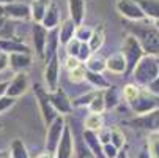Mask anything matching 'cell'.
I'll list each match as a JSON object with an SVG mask.
<instances>
[{
    "label": "cell",
    "mask_w": 159,
    "mask_h": 158,
    "mask_svg": "<svg viewBox=\"0 0 159 158\" xmlns=\"http://www.w3.org/2000/svg\"><path fill=\"white\" fill-rule=\"evenodd\" d=\"M125 26L132 36L137 38L147 55H159V29L154 26V22L151 24L147 19L135 22L128 21Z\"/></svg>",
    "instance_id": "1"
},
{
    "label": "cell",
    "mask_w": 159,
    "mask_h": 158,
    "mask_svg": "<svg viewBox=\"0 0 159 158\" xmlns=\"http://www.w3.org/2000/svg\"><path fill=\"white\" fill-rule=\"evenodd\" d=\"M131 76L139 87H150L159 76V55H145Z\"/></svg>",
    "instance_id": "2"
},
{
    "label": "cell",
    "mask_w": 159,
    "mask_h": 158,
    "mask_svg": "<svg viewBox=\"0 0 159 158\" xmlns=\"http://www.w3.org/2000/svg\"><path fill=\"white\" fill-rule=\"evenodd\" d=\"M33 92H35V97L38 100V106H39V112H41V117H43V122L44 125L51 127L54 123V120L58 117V112L55 111V108L52 106L51 103V98H49V90H46L41 84H35L33 87Z\"/></svg>",
    "instance_id": "3"
},
{
    "label": "cell",
    "mask_w": 159,
    "mask_h": 158,
    "mask_svg": "<svg viewBox=\"0 0 159 158\" xmlns=\"http://www.w3.org/2000/svg\"><path fill=\"white\" fill-rule=\"evenodd\" d=\"M121 54L125 55L126 59V63H128V74H132V71L135 70V66L139 65V62L147 55L145 51L142 49L140 43L137 41V38L132 36V35H128L125 43H123V49H121Z\"/></svg>",
    "instance_id": "4"
},
{
    "label": "cell",
    "mask_w": 159,
    "mask_h": 158,
    "mask_svg": "<svg viewBox=\"0 0 159 158\" xmlns=\"http://www.w3.org/2000/svg\"><path fill=\"white\" fill-rule=\"evenodd\" d=\"M129 106L137 116L148 114V112L159 109V95L153 93L150 89H140L139 97L132 103H129Z\"/></svg>",
    "instance_id": "5"
},
{
    "label": "cell",
    "mask_w": 159,
    "mask_h": 158,
    "mask_svg": "<svg viewBox=\"0 0 159 158\" xmlns=\"http://www.w3.org/2000/svg\"><path fill=\"white\" fill-rule=\"evenodd\" d=\"M65 127H66V122H65L63 116H58L54 120V123L51 127H48V133H46V152L55 155L57 147H58V144L61 141V136H63Z\"/></svg>",
    "instance_id": "6"
},
{
    "label": "cell",
    "mask_w": 159,
    "mask_h": 158,
    "mask_svg": "<svg viewBox=\"0 0 159 158\" xmlns=\"http://www.w3.org/2000/svg\"><path fill=\"white\" fill-rule=\"evenodd\" d=\"M0 16L7 19H17V21H27L32 19V10L25 3L19 2H10L0 5Z\"/></svg>",
    "instance_id": "7"
},
{
    "label": "cell",
    "mask_w": 159,
    "mask_h": 158,
    "mask_svg": "<svg viewBox=\"0 0 159 158\" xmlns=\"http://www.w3.org/2000/svg\"><path fill=\"white\" fill-rule=\"evenodd\" d=\"M44 81L49 92H55L58 89V81H60V59L58 54H54L48 62L46 68H44Z\"/></svg>",
    "instance_id": "8"
},
{
    "label": "cell",
    "mask_w": 159,
    "mask_h": 158,
    "mask_svg": "<svg viewBox=\"0 0 159 158\" xmlns=\"http://www.w3.org/2000/svg\"><path fill=\"white\" fill-rule=\"evenodd\" d=\"M117 11L128 21L135 22V21H145V14L139 3L135 0H118L117 2Z\"/></svg>",
    "instance_id": "9"
},
{
    "label": "cell",
    "mask_w": 159,
    "mask_h": 158,
    "mask_svg": "<svg viewBox=\"0 0 159 158\" xmlns=\"http://www.w3.org/2000/svg\"><path fill=\"white\" fill-rule=\"evenodd\" d=\"M129 125L140 128V130H148L151 133H159V109L148 112L143 116H137L129 122Z\"/></svg>",
    "instance_id": "10"
},
{
    "label": "cell",
    "mask_w": 159,
    "mask_h": 158,
    "mask_svg": "<svg viewBox=\"0 0 159 158\" xmlns=\"http://www.w3.org/2000/svg\"><path fill=\"white\" fill-rule=\"evenodd\" d=\"M49 98H51V103L52 106L55 108V111L58 112L60 116H66L70 114V112L73 111V101L68 98V95L63 92V90L58 87L55 92H49Z\"/></svg>",
    "instance_id": "11"
},
{
    "label": "cell",
    "mask_w": 159,
    "mask_h": 158,
    "mask_svg": "<svg viewBox=\"0 0 159 158\" xmlns=\"http://www.w3.org/2000/svg\"><path fill=\"white\" fill-rule=\"evenodd\" d=\"M73 155H74V138H73L71 127L66 123L61 141L55 152V158H73Z\"/></svg>",
    "instance_id": "12"
},
{
    "label": "cell",
    "mask_w": 159,
    "mask_h": 158,
    "mask_svg": "<svg viewBox=\"0 0 159 158\" xmlns=\"http://www.w3.org/2000/svg\"><path fill=\"white\" fill-rule=\"evenodd\" d=\"M29 89V74L25 71L22 73H16L13 81L10 82L8 85V90H7V95L11 97V98H17V97H22Z\"/></svg>",
    "instance_id": "13"
},
{
    "label": "cell",
    "mask_w": 159,
    "mask_h": 158,
    "mask_svg": "<svg viewBox=\"0 0 159 158\" xmlns=\"http://www.w3.org/2000/svg\"><path fill=\"white\" fill-rule=\"evenodd\" d=\"M48 41H49L48 29L43 24H35L33 26V46H35V52L38 57H44L46 48H48Z\"/></svg>",
    "instance_id": "14"
},
{
    "label": "cell",
    "mask_w": 159,
    "mask_h": 158,
    "mask_svg": "<svg viewBox=\"0 0 159 158\" xmlns=\"http://www.w3.org/2000/svg\"><path fill=\"white\" fill-rule=\"evenodd\" d=\"M0 52H5L8 55L11 54H19V52H24V54H32L30 48L22 44L20 41L14 40V38H0Z\"/></svg>",
    "instance_id": "15"
},
{
    "label": "cell",
    "mask_w": 159,
    "mask_h": 158,
    "mask_svg": "<svg viewBox=\"0 0 159 158\" xmlns=\"http://www.w3.org/2000/svg\"><path fill=\"white\" fill-rule=\"evenodd\" d=\"M76 30H77V24L71 17H68L61 22L60 30H58V41L61 46H66L68 43L76 38Z\"/></svg>",
    "instance_id": "16"
},
{
    "label": "cell",
    "mask_w": 159,
    "mask_h": 158,
    "mask_svg": "<svg viewBox=\"0 0 159 158\" xmlns=\"http://www.w3.org/2000/svg\"><path fill=\"white\" fill-rule=\"evenodd\" d=\"M106 70L113 73V74H125L128 71V63L126 59L121 52H117L106 59Z\"/></svg>",
    "instance_id": "17"
},
{
    "label": "cell",
    "mask_w": 159,
    "mask_h": 158,
    "mask_svg": "<svg viewBox=\"0 0 159 158\" xmlns=\"http://www.w3.org/2000/svg\"><path fill=\"white\" fill-rule=\"evenodd\" d=\"M68 8H70V17L77 26H82L87 13V0H68Z\"/></svg>",
    "instance_id": "18"
},
{
    "label": "cell",
    "mask_w": 159,
    "mask_h": 158,
    "mask_svg": "<svg viewBox=\"0 0 159 158\" xmlns=\"http://www.w3.org/2000/svg\"><path fill=\"white\" fill-rule=\"evenodd\" d=\"M84 141H85V144L88 146V149L92 150L98 158H106V155H104V146H102V142L99 141L98 133L90 131V130H85V131H84Z\"/></svg>",
    "instance_id": "19"
},
{
    "label": "cell",
    "mask_w": 159,
    "mask_h": 158,
    "mask_svg": "<svg viewBox=\"0 0 159 158\" xmlns=\"http://www.w3.org/2000/svg\"><path fill=\"white\" fill-rule=\"evenodd\" d=\"M30 65H32V54L19 52V54H11L10 55V68L17 71V73L25 71Z\"/></svg>",
    "instance_id": "20"
},
{
    "label": "cell",
    "mask_w": 159,
    "mask_h": 158,
    "mask_svg": "<svg viewBox=\"0 0 159 158\" xmlns=\"http://www.w3.org/2000/svg\"><path fill=\"white\" fill-rule=\"evenodd\" d=\"M58 21H60V11H58V7L57 3L51 2L48 5V10H46V16H44L41 24L46 27L48 30H55L57 26H58Z\"/></svg>",
    "instance_id": "21"
},
{
    "label": "cell",
    "mask_w": 159,
    "mask_h": 158,
    "mask_svg": "<svg viewBox=\"0 0 159 158\" xmlns=\"http://www.w3.org/2000/svg\"><path fill=\"white\" fill-rule=\"evenodd\" d=\"M142 8L147 19H153L154 22L159 21V0H135Z\"/></svg>",
    "instance_id": "22"
},
{
    "label": "cell",
    "mask_w": 159,
    "mask_h": 158,
    "mask_svg": "<svg viewBox=\"0 0 159 158\" xmlns=\"http://www.w3.org/2000/svg\"><path fill=\"white\" fill-rule=\"evenodd\" d=\"M48 2L44 0H33L32 5H30V10H32V19L35 24H41L44 16H46V10H48Z\"/></svg>",
    "instance_id": "23"
},
{
    "label": "cell",
    "mask_w": 159,
    "mask_h": 158,
    "mask_svg": "<svg viewBox=\"0 0 159 158\" xmlns=\"http://www.w3.org/2000/svg\"><path fill=\"white\" fill-rule=\"evenodd\" d=\"M85 79L95 87V90H106L110 87V82L102 76V73H93V71H88L85 74Z\"/></svg>",
    "instance_id": "24"
},
{
    "label": "cell",
    "mask_w": 159,
    "mask_h": 158,
    "mask_svg": "<svg viewBox=\"0 0 159 158\" xmlns=\"http://www.w3.org/2000/svg\"><path fill=\"white\" fill-rule=\"evenodd\" d=\"M120 90L117 85H110L109 89L104 90V101H106V109H113L120 103Z\"/></svg>",
    "instance_id": "25"
},
{
    "label": "cell",
    "mask_w": 159,
    "mask_h": 158,
    "mask_svg": "<svg viewBox=\"0 0 159 158\" xmlns=\"http://www.w3.org/2000/svg\"><path fill=\"white\" fill-rule=\"evenodd\" d=\"M104 38H106L104 27H102V26H98V27L93 30V35H92V38H90V41H88L90 49H92L93 52L99 51V49H101V46L104 44Z\"/></svg>",
    "instance_id": "26"
},
{
    "label": "cell",
    "mask_w": 159,
    "mask_h": 158,
    "mask_svg": "<svg viewBox=\"0 0 159 158\" xmlns=\"http://www.w3.org/2000/svg\"><path fill=\"white\" fill-rule=\"evenodd\" d=\"M102 127H104V120H102V116L101 114H90L85 119V130L99 133L102 130Z\"/></svg>",
    "instance_id": "27"
},
{
    "label": "cell",
    "mask_w": 159,
    "mask_h": 158,
    "mask_svg": "<svg viewBox=\"0 0 159 158\" xmlns=\"http://www.w3.org/2000/svg\"><path fill=\"white\" fill-rule=\"evenodd\" d=\"M90 114H102L106 111V101H104V90H99L98 95L95 97V100L90 103L88 106Z\"/></svg>",
    "instance_id": "28"
},
{
    "label": "cell",
    "mask_w": 159,
    "mask_h": 158,
    "mask_svg": "<svg viewBox=\"0 0 159 158\" xmlns=\"http://www.w3.org/2000/svg\"><path fill=\"white\" fill-rule=\"evenodd\" d=\"M10 153L11 158H29V152L20 139H14L10 146Z\"/></svg>",
    "instance_id": "29"
},
{
    "label": "cell",
    "mask_w": 159,
    "mask_h": 158,
    "mask_svg": "<svg viewBox=\"0 0 159 158\" xmlns=\"http://www.w3.org/2000/svg\"><path fill=\"white\" fill-rule=\"evenodd\" d=\"M147 149L150 153V158H159V133H150Z\"/></svg>",
    "instance_id": "30"
},
{
    "label": "cell",
    "mask_w": 159,
    "mask_h": 158,
    "mask_svg": "<svg viewBox=\"0 0 159 158\" xmlns=\"http://www.w3.org/2000/svg\"><path fill=\"white\" fill-rule=\"evenodd\" d=\"M85 68L88 71H93V73H102L106 70V60L98 57V55H92V59H90L87 63H85Z\"/></svg>",
    "instance_id": "31"
},
{
    "label": "cell",
    "mask_w": 159,
    "mask_h": 158,
    "mask_svg": "<svg viewBox=\"0 0 159 158\" xmlns=\"http://www.w3.org/2000/svg\"><path fill=\"white\" fill-rule=\"evenodd\" d=\"M110 144H113L118 150H121L123 146L126 144V136L120 128H112L110 130Z\"/></svg>",
    "instance_id": "32"
},
{
    "label": "cell",
    "mask_w": 159,
    "mask_h": 158,
    "mask_svg": "<svg viewBox=\"0 0 159 158\" xmlns=\"http://www.w3.org/2000/svg\"><path fill=\"white\" fill-rule=\"evenodd\" d=\"M139 93H140V87H139L137 84H128V85H125V89H123V98H125L128 103H132L135 98L139 97Z\"/></svg>",
    "instance_id": "33"
},
{
    "label": "cell",
    "mask_w": 159,
    "mask_h": 158,
    "mask_svg": "<svg viewBox=\"0 0 159 158\" xmlns=\"http://www.w3.org/2000/svg\"><path fill=\"white\" fill-rule=\"evenodd\" d=\"M93 30L92 27H88V26H77V30H76V38L80 41V43H88L90 38H92L93 35Z\"/></svg>",
    "instance_id": "34"
},
{
    "label": "cell",
    "mask_w": 159,
    "mask_h": 158,
    "mask_svg": "<svg viewBox=\"0 0 159 158\" xmlns=\"http://www.w3.org/2000/svg\"><path fill=\"white\" fill-rule=\"evenodd\" d=\"M13 26L10 24V19L0 16V38H13Z\"/></svg>",
    "instance_id": "35"
},
{
    "label": "cell",
    "mask_w": 159,
    "mask_h": 158,
    "mask_svg": "<svg viewBox=\"0 0 159 158\" xmlns=\"http://www.w3.org/2000/svg\"><path fill=\"white\" fill-rule=\"evenodd\" d=\"M98 92H99V90H95V92H90V93H85V95L76 98L73 101V106H90V103L95 100V97L98 95Z\"/></svg>",
    "instance_id": "36"
},
{
    "label": "cell",
    "mask_w": 159,
    "mask_h": 158,
    "mask_svg": "<svg viewBox=\"0 0 159 158\" xmlns=\"http://www.w3.org/2000/svg\"><path fill=\"white\" fill-rule=\"evenodd\" d=\"M85 74H87V68H85L84 65H80V66H77L76 70L70 71V81L79 84V82L85 81Z\"/></svg>",
    "instance_id": "37"
},
{
    "label": "cell",
    "mask_w": 159,
    "mask_h": 158,
    "mask_svg": "<svg viewBox=\"0 0 159 158\" xmlns=\"http://www.w3.org/2000/svg\"><path fill=\"white\" fill-rule=\"evenodd\" d=\"M80 46H82V43L77 40V38H74L73 41H70L66 44V54H68V57H77L79 55V51H80Z\"/></svg>",
    "instance_id": "38"
},
{
    "label": "cell",
    "mask_w": 159,
    "mask_h": 158,
    "mask_svg": "<svg viewBox=\"0 0 159 158\" xmlns=\"http://www.w3.org/2000/svg\"><path fill=\"white\" fill-rule=\"evenodd\" d=\"M92 54H93V51L90 49L88 43H82V46H80V51H79V55H77V59H79L82 63H87L90 59H92Z\"/></svg>",
    "instance_id": "39"
},
{
    "label": "cell",
    "mask_w": 159,
    "mask_h": 158,
    "mask_svg": "<svg viewBox=\"0 0 159 158\" xmlns=\"http://www.w3.org/2000/svg\"><path fill=\"white\" fill-rule=\"evenodd\" d=\"M77 158H98L92 150L88 149V146L85 144V141L82 142V144H79V147H77Z\"/></svg>",
    "instance_id": "40"
},
{
    "label": "cell",
    "mask_w": 159,
    "mask_h": 158,
    "mask_svg": "<svg viewBox=\"0 0 159 158\" xmlns=\"http://www.w3.org/2000/svg\"><path fill=\"white\" fill-rule=\"evenodd\" d=\"M13 106H14V98H11V97H8V95L2 97V98H0V114H2V112H5V111H8V109L13 108Z\"/></svg>",
    "instance_id": "41"
},
{
    "label": "cell",
    "mask_w": 159,
    "mask_h": 158,
    "mask_svg": "<svg viewBox=\"0 0 159 158\" xmlns=\"http://www.w3.org/2000/svg\"><path fill=\"white\" fill-rule=\"evenodd\" d=\"M80 65H84L77 57H66V62H65V66L68 68V71H73V70H76L77 66H80Z\"/></svg>",
    "instance_id": "42"
},
{
    "label": "cell",
    "mask_w": 159,
    "mask_h": 158,
    "mask_svg": "<svg viewBox=\"0 0 159 158\" xmlns=\"http://www.w3.org/2000/svg\"><path fill=\"white\" fill-rule=\"evenodd\" d=\"M118 149L113 146V144H106L104 146V155H106V158H115L117 155H118Z\"/></svg>",
    "instance_id": "43"
},
{
    "label": "cell",
    "mask_w": 159,
    "mask_h": 158,
    "mask_svg": "<svg viewBox=\"0 0 159 158\" xmlns=\"http://www.w3.org/2000/svg\"><path fill=\"white\" fill-rule=\"evenodd\" d=\"M8 66H10V55L5 52H0V73L7 70Z\"/></svg>",
    "instance_id": "44"
},
{
    "label": "cell",
    "mask_w": 159,
    "mask_h": 158,
    "mask_svg": "<svg viewBox=\"0 0 159 158\" xmlns=\"http://www.w3.org/2000/svg\"><path fill=\"white\" fill-rule=\"evenodd\" d=\"M98 136H99V141L102 142V146H106V144H110V130H101L99 133H98Z\"/></svg>",
    "instance_id": "45"
},
{
    "label": "cell",
    "mask_w": 159,
    "mask_h": 158,
    "mask_svg": "<svg viewBox=\"0 0 159 158\" xmlns=\"http://www.w3.org/2000/svg\"><path fill=\"white\" fill-rule=\"evenodd\" d=\"M8 85H10V82H8V81H3V82H0V98H2V97H5V95H7V90H8Z\"/></svg>",
    "instance_id": "46"
},
{
    "label": "cell",
    "mask_w": 159,
    "mask_h": 158,
    "mask_svg": "<svg viewBox=\"0 0 159 158\" xmlns=\"http://www.w3.org/2000/svg\"><path fill=\"white\" fill-rule=\"evenodd\" d=\"M148 89L151 90V92H153V93H156V95H159V76H157V79H156V81H154V82H153V84H151V85L148 87Z\"/></svg>",
    "instance_id": "47"
},
{
    "label": "cell",
    "mask_w": 159,
    "mask_h": 158,
    "mask_svg": "<svg viewBox=\"0 0 159 158\" xmlns=\"http://www.w3.org/2000/svg\"><path fill=\"white\" fill-rule=\"evenodd\" d=\"M36 158H55L54 153H49V152H44V153H39Z\"/></svg>",
    "instance_id": "48"
},
{
    "label": "cell",
    "mask_w": 159,
    "mask_h": 158,
    "mask_svg": "<svg viewBox=\"0 0 159 158\" xmlns=\"http://www.w3.org/2000/svg\"><path fill=\"white\" fill-rule=\"evenodd\" d=\"M0 158H11L10 150H0Z\"/></svg>",
    "instance_id": "49"
},
{
    "label": "cell",
    "mask_w": 159,
    "mask_h": 158,
    "mask_svg": "<svg viewBox=\"0 0 159 158\" xmlns=\"http://www.w3.org/2000/svg\"><path fill=\"white\" fill-rule=\"evenodd\" d=\"M139 158H150V153H148V149H145V150H142V152H140V155H139Z\"/></svg>",
    "instance_id": "50"
},
{
    "label": "cell",
    "mask_w": 159,
    "mask_h": 158,
    "mask_svg": "<svg viewBox=\"0 0 159 158\" xmlns=\"http://www.w3.org/2000/svg\"><path fill=\"white\" fill-rule=\"evenodd\" d=\"M115 158H128V153H126L125 150H120V152H118V155H117Z\"/></svg>",
    "instance_id": "51"
},
{
    "label": "cell",
    "mask_w": 159,
    "mask_h": 158,
    "mask_svg": "<svg viewBox=\"0 0 159 158\" xmlns=\"http://www.w3.org/2000/svg\"><path fill=\"white\" fill-rule=\"evenodd\" d=\"M10 2H13V0H0V5L2 3H10Z\"/></svg>",
    "instance_id": "52"
},
{
    "label": "cell",
    "mask_w": 159,
    "mask_h": 158,
    "mask_svg": "<svg viewBox=\"0 0 159 158\" xmlns=\"http://www.w3.org/2000/svg\"><path fill=\"white\" fill-rule=\"evenodd\" d=\"M154 26H156V27L159 29V21H156V22H154Z\"/></svg>",
    "instance_id": "53"
},
{
    "label": "cell",
    "mask_w": 159,
    "mask_h": 158,
    "mask_svg": "<svg viewBox=\"0 0 159 158\" xmlns=\"http://www.w3.org/2000/svg\"><path fill=\"white\" fill-rule=\"evenodd\" d=\"M2 130H3V123H2V122H0V131H2Z\"/></svg>",
    "instance_id": "54"
},
{
    "label": "cell",
    "mask_w": 159,
    "mask_h": 158,
    "mask_svg": "<svg viewBox=\"0 0 159 158\" xmlns=\"http://www.w3.org/2000/svg\"><path fill=\"white\" fill-rule=\"evenodd\" d=\"M44 2H48V0H44Z\"/></svg>",
    "instance_id": "55"
}]
</instances>
